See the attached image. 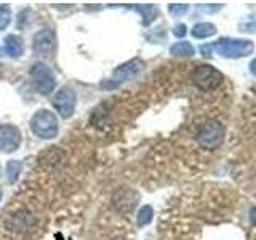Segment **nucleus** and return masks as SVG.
<instances>
[{"mask_svg": "<svg viewBox=\"0 0 256 240\" xmlns=\"http://www.w3.org/2000/svg\"><path fill=\"white\" fill-rule=\"evenodd\" d=\"M224 136H226V126H224V122H221L218 117H210L198 125L194 138H196V142L198 148L210 152V150H214L221 146L224 141Z\"/></svg>", "mask_w": 256, "mask_h": 240, "instance_id": "1", "label": "nucleus"}, {"mask_svg": "<svg viewBox=\"0 0 256 240\" xmlns=\"http://www.w3.org/2000/svg\"><path fill=\"white\" fill-rule=\"evenodd\" d=\"M190 82L204 93H214L224 85V76L208 64H198L190 72Z\"/></svg>", "mask_w": 256, "mask_h": 240, "instance_id": "2", "label": "nucleus"}, {"mask_svg": "<svg viewBox=\"0 0 256 240\" xmlns=\"http://www.w3.org/2000/svg\"><path fill=\"white\" fill-rule=\"evenodd\" d=\"M30 130L42 140H53L60 130L58 117L48 109H38L30 118Z\"/></svg>", "mask_w": 256, "mask_h": 240, "instance_id": "3", "label": "nucleus"}, {"mask_svg": "<svg viewBox=\"0 0 256 240\" xmlns=\"http://www.w3.org/2000/svg\"><path fill=\"white\" fill-rule=\"evenodd\" d=\"M212 48L222 58H242V56H248L253 52V42L250 40H240V38H228L222 37L212 44Z\"/></svg>", "mask_w": 256, "mask_h": 240, "instance_id": "4", "label": "nucleus"}, {"mask_svg": "<svg viewBox=\"0 0 256 240\" xmlns=\"http://www.w3.org/2000/svg\"><path fill=\"white\" fill-rule=\"evenodd\" d=\"M144 66H146V64H144V61L140 58H133L130 61H126L125 64L118 66L114 70V74H112V77L108 80V82H102V88L109 90V88H116L118 85H122L124 82H128V80L140 76L144 70Z\"/></svg>", "mask_w": 256, "mask_h": 240, "instance_id": "5", "label": "nucleus"}, {"mask_svg": "<svg viewBox=\"0 0 256 240\" xmlns=\"http://www.w3.org/2000/svg\"><path fill=\"white\" fill-rule=\"evenodd\" d=\"M30 78L40 94H50L56 86V77L45 62H36L30 68Z\"/></svg>", "mask_w": 256, "mask_h": 240, "instance_id": "6", "label": "nucleus"}, {"mask_svg": "<svg viewBox=\"0 0 256 240\" xmlns=\"http://www.w3.org/2000/svg\"><path fill=\"white\" fill-rule=\"evenodd\" d=\"M76 102H77V96L76 92L69 86H62L58 92L54 93V96L52 98V104L56 109V112L60 114V117L62 118H69L72 114H74L76 109Z\"/></svg>", "mask_w": 256, "mask_h": 240, "instance_id": "7", "label": "nucleus"}, {"mask_svg": "<svg viewBox=\"0 0 256 240\" xmlns=\"http://www.w3.org/2000/svg\"><path fill=\"white\" fill-rule=\"evenodd\" d=\"M56 48V36L52 29H42L32 38V50L38 58H50Z\"/></svg>", "mask_w": 256, "mask_h": 240, "instance_id": "8", "label": "nucleus"}, {"mask_svg": "<svg viewBox=\"0 0 256 240\" xmlns=\"http://www.w3.org/2000/svg\"><path fill=\"white\" fill-rule=\"evenodd\" d=\"M21 141L22 136L18 126L8 124L0 125V150L12 154V152L18 150V148L21 146Z\"/></svg>", "mask_w": 256, "mask_h": 240, "instance_id": "9", "label": "nucleus"}, {"mask_svg": "<svg viewBox=\"0 0 256 240\" xmlns=\"http://www.w3.org/2000/svg\"><path fill=\"white\" fill-rule=\"evenodd\" d=\"M138 194L132 189H118L114 197H112V204L118 212H132L134 205L138 204Z\"/></svg>", "mask_w": 256, "mask_h": 240, "instance_id": "10", "label": "nucleus"}, {"mask_svg": "<svg viewBox=\"0 0 256 240\" xmlns=\"http://www.w3.org/2000/svg\"><path fill=\"white\" fill-rule=\"evenodd\" d=\"M24 52L22 48V40L21 37L14 36V34H10L5 37V53L8 56H12V58H18V56H21Z\"/></svg>", "mask_w": 256, "mask_h": 240, "instance_id": "11", "label": "nucleus"}, {"mask_svg": "<svg viewBox=\"0 0 256 240\" xmlns=\"http://www.w3.org/2000/svg\"><path fill=\"white\" fill-rule=\"evenodd\" d=\"M170 53L176 56V58H192L196 50L189 42H180V44H174L170 48Z\"/></svg>", "mask_w": 256, "mask_h": 240, "instance_id": "12", "label": "nucleus"}, {"mask_svg": "<svg viewBox=\"0 0 256 240\" xmlns=\"http://www.w3.org/2000/svg\"><path fill=\"white\" fill-rule=\"evenodd\" d=\"M32 224V216L29 213H16L13 218L10 220V228L16 230H24Z\"/></svg>", "mask_w": 256, "mask_h": 240, "instance_id": "13", "label": "nucleus"}, {"mask_svg": "<svg viewBox=\"0 0 256 240\" xmlns=\"http://www.w3.org/2000/svg\"><path fill=\"white\" fill-rule=\"evenodd\" d=\"M216 32V28L213 26L212 22H198L192 28V36L196 38H205V37H210Z\"/></svg>", "mask_w": 256, "mask_h": 240, "instance_id": "14", "label": "nucleus"}, {"mask_svg": "<svg viewBox=\"0 0 256 240\" xmlns=\"http://www.w3.org/2000/svg\"><path fill=\"white\" fill-rule=\"evenodd\" d=\"M21 170H22V165H21L20 160H10V162L6 164V180H8V182L14 184L16 181H18Z\"/></svg>", "mask_w": 256, "mask_h": 240, "instance_id": "15", "label": "nucleus"}, {"mask_svg": "<svg viewBox=\"0 0 256 240\" xmlns=\"http://www.w3.org/2000/svg\"><path fill=\"white\" fill-rule=\"evenodd\" d=\"M152 218H154V210H152V206L144 205L140 208L138 214H136V222H138L140 228H144L152 221Z\"/></svg>", "mask_w": 256, "mask_h": 240, "instance_id": "16", "label": "nucleus"}, {"mask_svg": "<svg viewBox=\"0 0 256 240\" xmlns=\"http://www.w3.org/2000/svg\"><path fill=\"white\" fill-rule=\"evenodd\" d=\"M136 10H138V12L142 14V18H144V26H148L149 22L154 21L156 14H157V8H156L154 5H140V6H136Z\"/></svg>", "mask_w": 256, "mask_h": 240, "instance_id": "17", "label": "nucleus"}, {"mask_svg": "<svg viewBox=\"0 0 256 240\" xmlns=\"http://www.w3.org/2000/svg\"><path fill=\"white\" fill-rule=\"evenodd\" d=\"M12 21V10L8 5H0V30H5Z\"/></svg>", "mask_w": 256, "mask_h": 240, "instance_id": "18", "label": "nucleus"}, {"mask_svg": "<svg viewBox=\"0 0 256 240\" xmlns=\"http://www.w3.org/2000/svg\"><path fill=\"white\" fill-rule=\"evenodd\" d=\"M168 10H170V13L173 16H182L184 13H188L189 5H186V4H176V5H170Z\"/></svg>", "mask_w": 256, "mask_h": 240, "instance_id": "19", "label": "nucleus"}, {"mask_svg": "<svg viewBox=\"0 0 256 240\" xmlns=\"http://www.w3.org/2000/svg\"><path fill=\"white\" fill-rule=\"evenodd\" d=\"M240 29L245 32H256V18L254 20H248L246 22L240 24Z\"/></svg>", "mask_w": 256, "mask_h": 240, "instance_id": "20", "label": "nucleus"}, {"mask_svg": "<svg viewBox=\"0 0 256 240\" xmlns=\"http://www.w3.org/2000/svg\"><path fill=\"white\" fill-rule=\"evenodd\" d=\"M186 26L184 24H178V26H174V29H173V34L176 36V37H184L186 36Z\"/></svg>", "mask_w": 256, "mask_h": 240, "instance_id": "21", "label": "nucleus"}, {"mask_svg": "<svg viewBox=\"0 0 256 240\" xmlns=\"http://www.w3.org/2000/svg\"><path fill=\"white\" fill-rule=\"evenodd\" d=\"M200 53H202L204 58H210V56H212V44L210 45H202V46H200Z\"/></svg>", "mask_w": 256, "mask_h": 240, "instance_id": "22", "label": "nucleus"}, {"mask_svg": "<svg viewBox=\"0 0 256 240\" xmlns=\"http://www.w3.org/2000/svg\"><path fill=\"white\" fill-rule=\"evenodd\" d=\"M250 70H252V74L256 76V58L250 62Z\"/></svg>", "mask_w": 256, "mask_h": 240, "instance_id": "23", "label": "nucleus"}, {"mask_svg": "<svg viewBox=\"0 0 256 240\" xmlns=\"http://www.w3.org/2000/svg\"><path fill=\"white\" fill-rule=\"evenodd\" d=\"M0 200H2V190H0Z\"/></svg>", "mask_w": 256, "mask_h": 240, "instance_id": "24", "label": "nucleus"}]
</instances>
